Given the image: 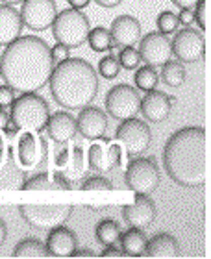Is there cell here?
Returning a JSON list of instances; mask_svg holds the SVG:
<instances>
[{
	"instance_id": "ac0fdd59",
	"label": "cell",
	"mask_w": 211,
	"mask_h": 259,
	"mask_svg": "<svg viewBox=\"0 0 211 259\" xmlns=\"http://www.w3.org/2000/svg\"><path fill=\"white\" fill-rule=\"evenodd\" d=\"M173 111V104L168 100V95L152 89L145 95V98H141V109L139 113L145 115V119L148 122H165L168 119V115Z\"/></svg>"
},
{
	"instance_id": "9c48e42d",
	"label": "cell",
	"mask_w": 211,
	"mask_h": 259,
	"mask_svg": "<svg viewBox=\"0 0 211 259\" xmlns=\"http://www.w3.org/2000/svg\"><path fill=\"white\" fill-rule=\"evenodd\" d=\"M106 109L117 120L136 117L141 109L139 89L128 85V83H119V85L111 87L106 95Z\"/></svg>"
},
{
	"instance_id": "9a60e30c",
	"label": "cell",
	"mask_w": 211,
	"mask_h": 259,
	"mask_svg": "<svg viewBox=\"0 0 211 259\" xmlns=\"http://www.w3.org/2000/svg\"><path fill=\"white\" fill-rule=\"evenodd\" d=\"M120 213L128 226L146 230L156 221V204L148 194H137L134 204L120 205Z\"/></svg>"
},
{
	"instance_id": "8992f818",
	"label": "cell",
	"mask_w": 211,
	"mask_h": 259,
	"mask_svg": "<svg viewBox=\"0 0 211 259\" xmlns=\"http://www.w3.org/2000/svg\"><path fill=\"white\" fill-rule=\"evenodd\" d=\"M19 211L28 226L37 230H52L65 224L74 207L69 204H22L19 205Z\"/></svg>"
},
{
	"instance_id": "603a6c76",
	"label": "cell",
	"mask_w": 211,
	"mask_h": 259,
	"mask_svg": "<svg viewBox=\"0 0 211 259\" xmlns=\"http://www.w3.org/2000/svg\"><path fill=\"white\" fill-rule=\"evenodd\" d=\"M146 257H180V244L178 239L171 235V233H156L154 237H150L146 241L145 248Z\"/></svg>"
},
{
	"instance_id": "cb8c5ba5",
	"label": "cell",
	"mask_w": 211,
	"mask_h": 259,
	"mask_svg": "<svg viewBox=\"0 0 211 259\" xmlns=\"http://www.w3.org/2000/svg\"><path fill=\"white\" fill-rule=\"evenodd\" d=\"M26 180V170L19 165L13 156V148L4 167H0V189H21L22 182Z\"/></svg>"
},
{
	"instance_id": "ffe728a7",
	"label": "cell",
	"mask_w": 211,
	"mask_h": 259,
	"mask_svg": "<svg viewBox=\"0 0 211 259\" xmlns=\"http://www.w3.org/2000/svg\"><path fill=\"white\" fill-rule=\"evenodd\" d=\"M113 43L120 47H134L141 39V22L134 15H119L109 28Z\"/></svg>"
},
{
	"instance_id": "836d02e7",
	"label": "cell",
	"mask_w": 211,
	"mask_h": 259,
	"mask_svg": "<svg viewBox=\"0 0 211 259\" xmlns=\"http://www.w3.org/2000/svg\"><path fill=\"white\" fill-rule=\"evenodd\" d=\"M156 24H157V28H159V32L165 33V35H168V33H174L180 26L176 13H173V11H168V10L161 11V13L157 15Z\"/></svg>"
},
{
	"instance_id": "52a82bcc",
	"label": "cell",
	"mask_w": 211,
	"mask_h": 259,
	"mask_svg": "<svg viewBox=\"0 0 211 259\" xmlns=\"http://www.w3.org/2000/svg\"><path fill=\"white\" fill-rule=\"evenodd\" d=\"M115 141L120 145L122 152H126L128 159L143 156L152 143V132L145 120L136 117L122 120L115 132Z\"/></svg>"
},
{
	"instance_id": "4316f807",
	"label": "cell",
	"mask_w": 211,
	"mask_h": 259,
	"mask_svg": "<svg viewBox=\"0 0 211 259\" xmlns=\"http://www.w3.org/2000/svg\"><path fill=\"white\" fill-rule=\"evenodd\" d=\"M13 257H49V252H47V246L45 243H41L39 239L35 237H26L22 239L21 243L17 244L15 248H13Z\"/></svg>"
},
{
	"instance_id": "60d3db41",
	"label": "cell",
	"mask_w": 211,
	"mask_h": 259,
	"mask_svg": "<svg viewBox=\"0 0 211 259\" xmlns=\"http://www.w3.org/2000/svg\"><path fill=\"white\" fill-rule=\"evenodd\" d=\"M10 152H11V146H6L4 137L0 135V167H4L6 165L8 157H10Z\"/></svg>"
},
{
	"instance_id": "30bf717a",
	"label": "cell",
	"mask_w": 211,
	"mask_h": 259,
	"mask_svg": "<svg viewBox=\"0 0 211 259\" xmlns=\"http://www.w3.org/2000/svg\"><path fill=\"white\" fill-rule=\"evenodd\" d=\"M17 161L24 170H33L35 167H45L49 161V141L39 137V134L21 132L17 141Z\"/></svg>"
},
{
	"instance_id": "277c9868",
	"label": "cell",
	"mask_w": 211,
	"mask_h": 259,
	"mask_svg": "<svg viewBox=\"0 0 211 259\" xmlns=\"http://www.w3.org/2000/svg\"><path fill=\"white\" fill-rule=\"evenodd\" d=\"M50 117L49 102L37 93H22L10 108V119L15 122L19 132L41 134Z\"/></svg>"
},
{
	"instance_id": "83f0119b",
	"label": "cell",
	"mask_w": 211,
	"mask_h": 259,
	"mask_svg": "<svg viewBox=\"0 0 211 259\" xmlns=\"http://www.w3.org/2000/svg\"><path fill=\"white\" fill-rule=\"evenodd\" d=\"M136 87L139 91H152V89H157V83H159V72L156 70V67L152 65H143L139 69H136Z\"/></svg>"
},
{
	"instance_id": "ab89813d",
	"label": "cell",
	"mask_w": 211,
	"mask_h": 259,
	"mask_svg": "<svg viewBox=\"0 0 211 259\" xmlns=\"http://www.w3.org/2000/svg\"><path fill=\"white\" fill-rule=\"evenodd\" d=\"M100 257H124V252L117 248V244H111V246H104Z\"/></svg>"
},
{
	"instance_id": "681fc988",
	"label": "cell",
	"mask_w": 211,
	"mask_h": 259,
	"mask_svg": "<svg viewBox=\"0 0 211 259\" xmlns=\"http://www.w3.org/2000/svg\"><path fill=\"white\" fill-rule=\"evenodd\" d=\"M8 120H10V113H8L4 108H0V130L4 128Z\"/></svg>"
},
{
	"instance_id": "7c38bea8",
	"label": "cell",
	"mask_w": 211,
	"mask_h": 259,
	"mask_svg": "<svg viewBox=\"0 0 211 259\" xmlns=\"http://www.w3.org/2000/svg\"><path fill=\"white\" fill-rule=\"evenodd\" d=\"M122 148L115 139H97L87 150V167L98 174H106L120 165Z\"/></svg>"
},
{
	"instance_id": "c3c4849f",
	"label": "cell",
	"mask_w": 211,
	"mask_h": 259,
	"mask_svg": "<svg viewBox=\"0 0 211 259\" xmlns=\"http://www.w3.org/2000/svg\"><path fill=\"white\" fill-rule=\"evenodd\" d=\"M6 237H8V228H6V222L0 219V248L6 243Z\"/></svg>"
},
{
	"instance_id": "8d00e7d4",
	"label": "cell",
	"mask_w": 211,
	"mask_h": 259,
	"mask_svg": "<svg viewBox=\"0 0 211 259\" xmlns=\"http://www.w3.org/2000/svg\"><path fill=\"white\" fill-rule=\"evenodd\" d=\"M50 58H52V63L58 65L61 61H65L70 58V49L61 43H56V47H50Z\"/></svg>"
},
{
	"instance_id": "6da1fadb",
	"label": "cell",
	"mask_w": 211,
	"mask_h": 259,
	"mask_svg": "<svg viewBox=\"0 0 211 259\" xmlns=\"http://www.w3.org/2000/svg\"><path fill=\"white\" fill-rule=\"evenodd\" d=\"M163 167L174 184L185 189H198L209 182V137L198 126H185L174 132L163 148Z\"/></svg>"
},
{
	"instance_id": "d6a6232c",
	"label": "cell",
	"mask_w": 211,
	"mask_h": 259,
	"mask_svg": "<svg viewBox=\"0 0 211 259\" xmlns=\"http://www.w3.org/2000/svg\"><path fill=\"white\" fill-rule=\"evenodd\" d=\"M119 63H120V67L126 70L139 69L141 63H143V60H141V56H139V50L134 49V47H124L119 54Z\"/></svg>"
},
{
	"instance_id": "7bdbcfd3",
	"label": "cell",
	"mask_w": 211,
	"mask_h": 259,
	"mask_svg": "<svg viewBox=\"0 0 211 259\" xmlns=\"http://www.w3.org/2000/svg\"><path fill=\"white\" fill-rule=\"evenodd\" d=\"M176 17H178V22L189 26L191 22H193V10H180V13Z\"/></svg>"
},
{
	"instance_id": "5bb4252c",
	"label": "cell",
	"mask_w": 211,
	"mask_h": 259,
	"mask_svg": "<svg viewBox=\"0 0 211 259\" xmlns=\"http://www.w3.org/2000/svg\"><path fill=\"white\" fill-rule=\"evenodd\" d=\"M139 56L143 63L152 67H161L173 58V47L168 35L161 32H148L139 39Z\"/></svg>"
},
{
	"instance_id": "7a4b0ae2",
	"label": "cell",
	"mask_w": 211,
	"mask_h": 259,
	"mask_svg": "<svg viewBox=\"0 0 211 259\" xmlns=\"http://www.w3.org/2000/svg\"><path fill=\"white\" fill-rule=\"evenodd\" d=\"M54 63L50 47L37 35H19L0 56V78L15 93H35L49 83Z\"/></svg>"
},
{
	"instance_id": "4fadbf2b",
	"label": "cell",
	"mask_w": 211,
	"mask_h": 259,
	"mask_svg": "<svg viewBox=\"0 0 211 259\" xmlns=\"http://www.w3.org/2000/svg\"><path fill=\"white\" fill-rule=\"evenodd\" d=\"M22 26H28L33 32H43L52 26L58 15L56 0H22L21 2Z\"/></svg>"
},
{
	"instance_id": "816d5d0a",
	"label": "cell",
	"mask_w": 211,
	"mask_h": 259,
	"mask_svg": "<svg viewBox=\"0 0 211 259\" xmlns=\"http://www.w3.org/2000/svg\"><path fill=\"white\" fill-rule=\"evenodd\" d=\"M0 80H2V78H0Z\"/></svg>"
},
{
	"instance_id": "f1b7e54d",
	"label": "cell",
	"mask_w": 211,
	"mask_h": 259,
	"mask_svg": "<svg viewBox=\"0 0 211 259\" xmlns=\"http://www.w3.org/2000/svg\"><path fill=\"white\" fill-rule=\"evenodd\" d=\"M159 80L168 87H180L185 81L184 65L168 60L167 63L161 65V74H159Z\"/></svg>"
},
{
	"instance_id": "f546056e",
	"label": "cell",
	"mask_w": 211,
	"mask_h": 259,
	"mask_svg": "<svg viewBox=\"0 0 211 259\" xmlns=\"http://www.w3.org/2000/svg\"><path fill=\"white\" fill-rule=\"evenodd\" d=\"M87 43H89L93 52H108L109 47L113 45V39H111L109 30H106L104 26H97L93 28V30H89V33H87Z\"/></svg>"
},
{
	"instance_id": "3957f363",
	"label": "cell",
	"mask_w": 211,
	"mask_h": 259,
	"mask_svg": "<svg viewBox=\"0 0 211 259\" xmlns=\"http://www.w3.org/2000/svg\"><path fill=\"white\" fill-rule=\"evenodd\" d=\"M49 85L52 97L61 108L80 111L97 98L98 74L89 61L69 58L54 65Z\"/></svg>"
},
{
	"instance_id": "5b68a950",
	"label": "cell",
	"mask_w": 211,
	"mask_h": 259,
	"mask_svg": "<svg viewBox=\"0 0 211 259\" xmlns=\"http://www.w3.org/2000/svg\"><path fill=\"white\" fill-rule=\"evenodd\" d=\"M52 35L56 43H61L69 49H78L87 41V33L91 30L89 19L81 10H69L58 11L54 22H52Z\"/></svg>"
},
{
	"instance_id": "1f68e13d",
	"label": "cell",
	"mask_w": 211,
	"mask_h": 259,
	"mask_svg": "<svg viewBox=\"0 0 211 259\" xmlns=\"http://www.w3.org/2000/svg\"><path fill=\"white\" fill-rule=\"evenodd\" d=\"M120 70H122V67H120L119 60L113 58V56H104L102 60L98 61V72H100V76H102L104 80H113V78H117L120 74Z\"/></svg>"
},
{
	"instance_id": "ee69618b",
	"label": "cell",
	"mask_w": 211,
	"mask_h": 259,
	"mask_svg": "<svg viewBox=\"0 0 211 259\" xmlns=\"http://www.w3.org/2000/svg\"><path fill=\"white\" fill-rule=\"evenodd\" d=\"M198 0H173L174 6H178L180 10H193Z\"/></svg>"
},
{
	"instance_id": "d4e9b609",
	"label": "cell",
	"mask_w": 211,
	"mask_h": 259,
	"mask_svg": "<svg viewBox=\"0 0 211 259\" xmlns=\"http://www.w3.org/2000/svg\"><path fill=\"white\" fill-rule=\"evenodd\" d=\"M146 233L145 230L141 228L130 226L124 233H120V250L124 252V255H130V257H143L145 255L146 248Z\"/></svg>"
},
{
	"instance_id": "ba28073f",
	"label": "cell",
	"mask_w": 211,
	"mask_h": 259,
	"mask_svg": "<svg viewBox=\"0 0 211 259\" xmlns=\"http://www.w3.org/2000/svg\"><path fill=\"white\" fill-rule=\"evenodd\" d=\"M124 182L128 189L136 194L150 196L159 185V167L154 157H134L130 159L124 172Z\"/></svg>"
},
{
	"instance_id": "b9f144b4",
	"label": "cell",
	"mask_w": 211,
	"mask_h": 259,
	"mask_svg": "<svg viewBox=\"0 0 211 259\" xmlns=\"http://www.w3.org/2000/svg\"><path fill=\"white\" fill-rule=\"evenodd\" d=\"M0 132H2V135H4V137H15L17 134H19V128H17L15 126V122H13V120H8V122H6V126L2 130H0Z\"/></svg>"
},
{
	"instance_id": "7dc6e473",
	"label": "cell",
	"mask_w": 211,
	"mask_h": 259,
	"mask_svg": "<svg viewBox=\"0 0 211 259\" xmlns=\"http://www.w3.org/2000/svg\"><path fill=\"white\" fill-rule=\"evenodd\" d=\"M98 6H102V8H115V6H119L122 0H95Z\"/></svg>"
},
{
	"instance_id": "4dcf8cb0",
	"label": "cell",
	"mask_w": 211,
	"mask_h": 259,
	"mask_svg": "<svg viewBox=\"0 0 211 259\" xmlns=\"http://www.w3.org/2000/svg\"><path fill=\"white\" fill-rule=\"evenodd\" d=\"M86 157H83V148L81 145H74L72 150H70L69 163H67V168L63 170L67 178H80L83 170H86Z\"/></svg>"
},
{
	"instance_id": "f6af8a7d",
	"label": "cell",
	"mask_w": 211,
	"mask_h": 259,
	"mask_svg": "<svg viewBox=\"0 0 211 259\" xmlns=\"http://www.w3.org/2000/svg\"><path fill=\"white\" fill-rule=\"evenodd\" d=\"M72 257H97V254H95L91 248H81V250L76 248L74 252H72Z\"/></svg>"
},
{
	"instance_id": "f907efd6",
	"label": "cell",
	"mask_w": 211,
	"mask_h": 259,
	"mask_svg": "<svg viewBox=\"0 0 211 259\" xmlns=\"http://www.w3.org/2000/svg\"><path fill=\"white\" fill-rule=\"evenodd\" d=\"M2 4H11V6H15V4H21L22 0H0Z\"/></svg>"
},
{
	"instance_id": "d590c367",
	"label": "cell",
	"mask_w": 211,
	"mask_h": 259,
	"mask_svg": "<svg viewBox=\"0 0 211 259\" xmlns=\"http://www.w3.org/2000/svg\"><path fill=\"white\" fill-rule=\"evenodd\" d=\"M81 191H95V193H109V191H113V185L109 182L108 178H104L102 174H98V176H91V178H86L83 180V184L80 187Z\"/></svg>"
},
{
	"instance_id": "74e56055",
	"label": "cell",
	"mask_w": 211,
	"mask_h": 259,
	"mask_svg": "<svg viewBox=\"0 0 211 259\" xmlns=\"http://www.w3.org/2000/svg\"><path fill=\"white\" fill-rule=\"evenodd\" d=\"M15 100V91L10 85H0V108H11V104Z\"/></svg>"
},
{
	"instance_id": "44dd1931",
	"label": "cell",
	"mask_w": 211,
	"mask_h": 259,
	"mask_svg": "<svg viewBox=\"0 0 211 259\" xmlns=\"http://www.w3.org/2000/svg\"><path fill=\"white\" fill-rule=\"evenodd\" d=\"M21 191H72V184L61 170H56L54 174L43 170L24 180Z\"/></svg>"
},
{
	"instance_id": "2e32d148",
	"label": "cell",
	"mask_w": 211,
	"mask_h": 259,
	"mask_svg": "<svg viewBox=\"0 0 211 259\" xmlns=\"http://www.w3.org/2000/svg\"><path fill=\"white\" fill-rule=\"evenodd\" d=\"M76 130L87 141L102 139L108 132V117L100 108H93L89 104L83 109H80V115L76 119Z\"/></svg>"
},
{
	"instance_id": "d6986e66",
	"label": "cell",
	"mask_w": 211,
	"mask_h": 259,
	"mask_svg": "<svg viewBox=\"0 0 211 259\" xmlns=\"http://www.w3.org/2000/svg\"><path fill=\"white\" fill-rule=\"evenodd\" d=\"M47 135L56 145H67L74 139L78 130H76V119L67 111H56L47 120Z\"/></svg>"
},
{
	"instance_id": "e0dca14e",
	"label": "cell",
	"mask_w": 211,
	"mask_h": 259,
	"mask_svg": "<svg viewBox=\"0 0 211 259\" xmlns=\"http://www.w3.org/2000/svg\"><path fill=\"white\" fill-rule=\"evenodd\" d=\"M49 257H72V252L78 248V235L67 226H56L49 230L45 241Z\"/></svg>"
},
{
	"instance_id": "484cf974",
	"label": "cell",
	"mask_w": 211,
	"mask_h": 259,
	"mask_svg": "<svg viewBox=\"0 0 211 259\" xmlns=\"http://www.w3.org/2000/svg\"><path fill=\"white\" fill-rule=\"evenodd\" d=\"M120 230L119 222L113 221V219H104L97 224V230H95V237L102 246H111V244H117L120 239Z\"/></svg>"
},
{
	"instance_id": "7402d4cb",
	"label": "cell",
	"mask_w": 211,
	"mask_h": 259,
	"mask_svg": "<svg viewBox=\"0 0 211 259\" xmlns=\"http://www.w3.org/2000/svg\"><path fill=\"white\" fill-rule=\"evenodd\" d=\"M22 32L21 13L11 4H0V47L15 41Z\"/></svg>"
},
{
	"instance_id": "bcb514c9",
	"label": "cell",
	"mask_w": 211,
	"mask_h": 259,
	"mask_svg": "<svg viewBox=\"0 0 211 259\" xmlns=\"http://www.w3.org/2000/svg\"><path fill=\"white\" fill-rule=\"evenodd\" d=\"M67 4L70 8H74V10H83V8L91 4V0H67Z\"/></svg>"
},
{
	"instance_id": "8fae6325",
	"label": "cell",
	"mask_w": 211,
	"mask_h": 259,
	"mask_svg": "<svg viewBox=\"0 0 211 259\" xmlns=\"http://www.w3.org/2000/svg\"><path fill=\"white\" fill-rule=\"evenodd\" d=\"M176 35L171 41L173 54L176 60L182 63H196L202 61L206 56V37L204 33L195 30V28L185 26L184 30H176Z\"/></svg>"
},
{
	"instance_id": "e575fe53",
	"label": "cell",
	"mask_w": 211,
	"mask_h": 259,
	"mask_svg": "<svg viewBox=\"0 0 211 259\" xmlns=\"http://www.w3.org/2000/svg\"><path fill=\"white\" fill-rule=\"evenodd\" d=\"M193 22H196L198 28L204 32L209 30V4H207V0L196 2V6L193 8Z\"/></svg>"
},
{
	"instance_id": "f35d334b",
	"label": "cell",
	"mask_w": 211,
	"mask_h": 259,
	"mask_svg": "<svg viewBox=\"0 0 211 259\" xmlns=\"http://www.w3.org/2000/svg\"><path fill=\"white\" fill-rule=\"evenodd\" d=\"M69 157H70V146L63 145V148H61L60 152H56V157H54L58 170H61V172L65 170V168H67V163H69Z\"/></svg>"
}]
</instances>
